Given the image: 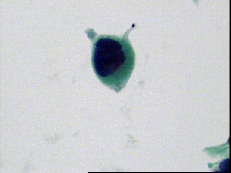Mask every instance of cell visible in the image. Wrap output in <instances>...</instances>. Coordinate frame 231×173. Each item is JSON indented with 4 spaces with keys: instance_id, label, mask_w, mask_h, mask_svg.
Instances as JSON below:
<instances>
[{
    "instance_id": "cell-1",
    "label": "cell",
    "mask_w": 231,
    "mask_h": 173,
    "mask_svg": "<svg viewBox=\"0 0 231 173\" xmlns=\"http://www.w3.org/2000/svg\"><path fill=\"white\" fill-rule=\"evenodd\" d=\"M132 29L122 37L100 35L93 46L92 63L96 75L117 93L125 86L135 66V53L128 38Z\"/></svg>"
},
{
    "instance_id": "cell-2",
    "label": "cell",
    "mask_w": 231,
    "mask_h": 173,
    "mask_svg": "<svg viewBox=\"0 0 231 173\" xmlns=\"http://www.w3.org/2000/svg\"><path fill=\"white\" fill-rule=\"evenodd\" d=\"M220 169L223 172H229V160L227 159L222 161L219 165Z\"/></svg>"
}]
</instances>
